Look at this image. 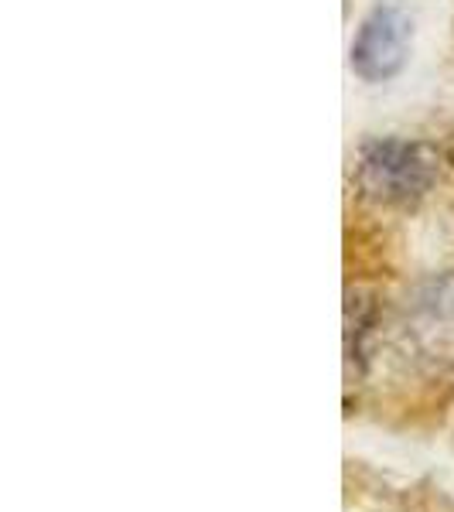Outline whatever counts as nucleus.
Instances as JSON below:
<instances>
[{
  "mask_svg": "<svg viewBox=\"0 0 454 512\" xmlns=\"http://www.w3.org/2000/svg\"><path fill=\"white\" fill-rule=\"evenodd\" d=\"M441 178V154L427 140L376 137L359 147L356 188L386 209H414Z\"/></svg>",
  "mask_w": 454,
  "mask_h": 512,
  "instance_id": "f257e3e1",
  "label": "nucleus"
},
{
  "mask_svg": "<svg viewBox=\"0 0 454 512\" xmlns=\"http://www.w3.org/2000/svg\"><path fill=\"white\" fill-rule=\"evenodd\" d=\"M396 345L417 373L454 369V274L420 284L396 321Z\"/></svg>",
  "mask_w": 454,
  "mask_h": 512,
  "instance_id": "f03ea898",
  "label": "nucleus"
},
{
  "mask_svg": "<svg viewBox=\"0 0 454 512\" xmlns=\"http://www.w3.org/2000/svg\"><path fill=\"white\" fill-rule=\"evenodd\" d=\"M414 21L403 0H376L352 38V72L362 82H390L410 55Z\"/></svg>",
  "mask_w": 454,
  "mask_h": 512,
  "instance_id": "7ed1b4c3",
  "label": "nucleus"
},
{
  "mask_svg": "<svg viewBox=\"0 0 454 512\" xmlns=\"http://www.w3.org/2000/svg\"><path fill=\"white\" fill-rule=\"evenodd\" d=\"M376 335V304L366 294H349L345 301V366L349 373H366L369 342Z\"/></svg>",
  "mask_w": 454,
  "mask_h": 512,
  "instance_id": "20e7f679",
  "label": "nucleus"
}]
</instances>
